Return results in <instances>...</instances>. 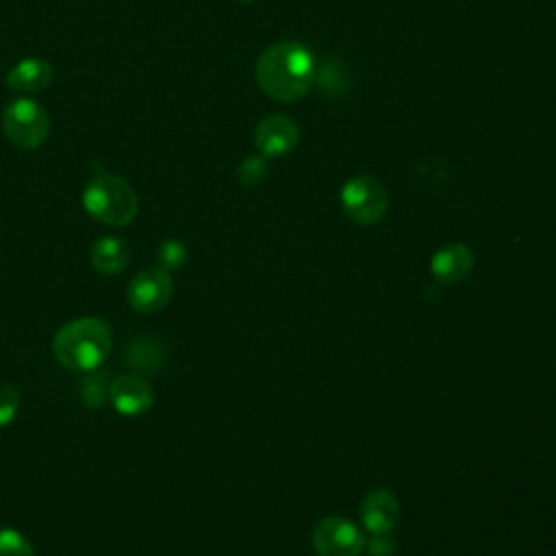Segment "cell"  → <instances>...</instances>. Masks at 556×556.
<instances>
[{"mask_svg": "<svg viewBox=\"0 0 556 556\" xmlns=\"http://www.w3.org/2000/svg\"><path fill=\"white\" fill-rule=\"evenodd\" d=\"M254 74L265 96L291 104L302 100L313 87L315 61L306 46L298 41H276L258 54Z\"/></svg>", "mask_w": 556, "mask_h": 556, "instance_id": "1", "label": "cell"}, {"mask_svg": "<svg viewBox=\"0 0 556 556\" xmlns=\"http://www.w3.org/2000/svg\"><path fill=\"white\" fill-rule=\"evenodd\" d=\"M111 341V328L104 319L78 317L56 330L52 354L65 369L89 374L106 361Z\"/></svg>", "mask_w": 556, "mask_h": 556, "instance_id": "2", "label": "cell"}, {"mask_svg": "<svg viewBox=\"0 0 556 556\" xmlns=\"http://www.w3.org/2000/svg\"><path fill=\"white\" fill-rule=\"evenodd\" d=\"M83 208L100 224L122 228L128 226L137 211L139 200L135 189L111 172H98L83 189Z\"/></svg>", "mask_w": 556, "mask_h": 556, "instance_id": "3", "label": "cell"}, {"mask_svg": "<svg viewBox=\"0 0 556 556\" xmlns=\"http://www.w3.org/2000/svg\"><path fill=\"white\" fill-rule=\"evenodd\" d=\"M2 130L15 148L35 150L50 135V115L37 100L15 98L2 111Z\"/></svg>", "mask_w": 556, "mask_h": 556, "instance_id": "4", "label": "cell"}, {"mask_svg": "<svg viewBox=\"0 0 556 556\" xmlns=\"http://www.w3.org/2000/svg\"><path fill=\"white\" fill-rule=\"evenodd\" d=\"M345 215L361 226L378 224L389 208V193L384 185L374 176H352L339 193Z\"/></svg>", "mask_w": 556, "mask_h": 556, "instance_id": "5", "label": "cell"}, {"mask_svg": "<svg viewBox=\"0 0 556 556\" xmlns=\"http://www.w3.org/2000/svg\"><path fill=\"white\" fill-rule=\"evenodd\" d=\"M313 547L317 556H361L365 536L361 528L345 517H324L315 523Z\"/></svg>", "mask_w": 556, "mask_h": 556, "instance_id": "6", "label": "cell"}, {"mask_svg": "<svg viewBox=\"0 0 556 556\" xmlns=\"http://www.w3.org/2000/svg\"><path fill=\"white\" fill-rule=\"evenodd\" d=\"M172 293H174V282L169 271H165L159 265H152L132 276V280L128 282L126 298L132 311L150 315V313L163 311Z\"/></svg>", "mask_w": 556, "mask_h": 556, "instance_id": "7", "label": "cell"}, {"mask_svg": "<svg viewBox=\"0 0 556 556\" xmlns=\"http://www.w3.org/2000/svg\"><path fill=\"white\" fill-rule=\"evenodd\" d=\"M300 141V126L293 117L274 113L263 117L254 128V146L265 159L289 154Z\"/></svg>", "mask_w": 556, "mask_h": 556, "instance_id": "8", "label": "cell"}, {"mask_svg": "<svg viewBox=\"0 0 556 556\" xmlns=\"http://www.w3.org/2000/svg\"><path fill=\"white\" fill-rule=\"evenodd\" d=\"M109 397L113 408L126 417L143 415L154 404L152 387L141 376L135 374H122L113 378L109 384Z\"/></svg>", "mask_w": 556, "mask_h": 556, "instance_id": "9", "label": "cell"}, {"mask_svg": "<svg viewBox=\"0 0 556 556\" xmlns=\"http://www.w3.org/2000/svg\"><path fill=\"white\" fill-rule=\"evenodd\" d=\"M400 519L397 497L389 489H374L361 502V521L374 536L391 534Z\"/></svg>", "mask_w": 556, "mask_h": 556, "instance_id": "10", "label": "cell"}, {"mask_svg": "<svg viewBox=\"0 0 556 556\" xmlns=\"http://www.w3.org/2000/svg\"><path fill=\"white\" fill-rule=\"evenodd\" d=\"M430 269L441 285H454L473 269V252L465 243H447L434 252Z\"/></svg>", "mask_w": 556, "mask_h": 556, "instance_id": "11", "label": "cell"}, {"mask_svg": "<svg viewBox=\"0 0 556 556\" xmlns=\"http://www.w3.org/2000/svg\"><path fill=\"white\" fill-rule=\"evenodd\" d=\"M52 78H54V72H52V65L48 61L37 59V56H28V59L17 61L9 70L7 85H9V89H13L17 93L33 96V93H39V91L48 89Z\"/></svg>", "mask_w": 556, "mask_h": 556, "instance_id": "12", "label": "cell"}, {"mask_svg": "<svg viewBox=\"0 0 556 556\" xmlns=\"http://www.w3.org/2000/svg\"><path fill=\"white\" fill-rule=\"evenodd\" d=\"M89 261L98 274L104 276H115L124 271L130 263V248L124 239L119 237H100L91 250H89Z\"/></svg>", "mask_w": 556, "mask_h": 556, "instance_id": "13", "label": "cell"}, {"mask_svg": "<svg viewBox=\"0 0 556 556\" xmlns=\"http://www.w3.org/2000/svg\"><path fill=\"white\" fill-rule=\"evenodd\" d=\"M156 261H159V267H163L165 271H176L187 261V248L178 239H165L156 248Z\"/></svg>", "mask_w": 556, "mask_h": 556, "instance_id": "14", "label": "cell"}, {"mask_svg": "<svg viewBox=\"0 0 556 556\" xmlns=\"http://www.w3.org/2000/svg\"><path fill=\"white\" fill-rule=\"evenodd\" d=\"M0 556H35L33 543L13 528L0 530Z\"/></svg>", "mask_w": 556, "mask_h": 556, "instance_id": "15", "label": "cell"}, {"mask_svg": "<svg viewBox=\"0 0 556 556\" xmlns=\"http://www.w3.org/2000/svg\"><path fill=\"white\" fill-rule=\"evenodd\" d=\"M267 176V161L263 154L258 156H245L237 167V178L241 185L252 187L258 185Z\"/></svg>", "mask_w": 556, "mask_h": 556, "instance_id": "16", "label": "cell"}, {"mask_svg": "<svg viewBox=\"0 0 556 556\" xmlns=\"http://www.w3.org/2000/svg\"><path fill=\"white\" fill-rule=\"evenodd\" d=\"M20 410V391L9 382H0V428L13 424Z\"/></svg>", "mask_w": 556, "mask_h": 556, "instance_id": "17", "label": "cell"}, {"mask_svg": "<svg viewBox=\"0 0 556 556\" xmlns=\"http://www.w3.org/2000/svg\"><path fill=\"white\" fill-rule=\"evenodd\" d=\"M365 547H369V554L371 556H389L393 552V543L389 541V534H380V536H374L369 541V545L365 543Z\"/></svg>", "mask_w": 556, "mask_h": 556, "instance_id": "18", "label": "cell"}, {"mask_svg": "<svg viewBox=\"0 0 556 556\" xmlns=\"http://www.w3.org/2000/svg\"><path fill=\"white\" fill-rule=\"evenodd\" d=\"M237 2H243V4H248V2H254V0H237Z\"/></svg>", "mask_w": 556, "mask_h": 556, "instance_id": "19", "label": "cell"}]
</instances>
